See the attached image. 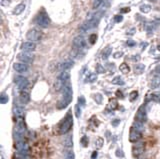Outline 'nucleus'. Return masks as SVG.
Wrapping results in <instances>:
<instances>
[{"mask_svg": "<svg viewBox=\"0 0 160 159\" xmlns=\"http://www.w3.org/2000/svg\"><path fill=\"white\" fill-rule=\"evenodd\" d=\"M70 113H71L70 111L68 112V114L64 118L63 122L60 124V127H59V133L60 134L67 133L71 129L72 125H73V118H72V115Z\"/></svg>", "mask_w": 160, "mask_h": 159, "instance_id": "f03ea898", "label": "nucleus"}, {"mask_svg": "<svg viewBox=\"0 0 160 159\" xmlns=\"http://www.w3.org/2000/svg\"><path fill=\"white\" fill-rule=\"evenodd\" d=\"M17 58H18V60H20L22 63H30L34 59V55L31 52L23 51L17 55Z\"/></svg>", "mask_w": 160, "mask_h": 159, "instance_id": "423d86ee", "label": "nucleus"}, {"mask_svg": "<svg viewBox=\"0 0 160 159\" xmlns=\"http://www.w3.org/2000/svg\"><path fill=\"white\" fill-rule=\"evenodd\" d=\"M122 19H123V16L122 15H116L115 17H114V20H115L116 22L122 21Z\"/></svg>", "mask_w": 160, "mask_h": 159, "instance_id": "79ce46f5", "label": "nucleus"}, {"mask_svg": "<svg viewBox=\"0 0 160 159\" xmlns=\"http://www.w3.org/2000/svg\"><path fill=\"white\" fill-rule=\"evenodd\" d=\"M8 101H9V97H8V95L2 93L1 96H0V103H1V104H6Z\"/></svg>", "mask_w": 160, "mask_h": 159, "instance_id": "c85d7f7f", "label": "nucleus"}, {"mask_svg": "<svg viewBox=\"0 0 160 159\" xmlns=\"http://www.w3.org/2000/svg\"><path fill=\"white\" fill-rule=\"evenodd\" d=\"M158 50L160 51V45H158Z\"/></svg>", "mask_w": 160, "mask_h": 159, "instance_id": "864d4df0", "label": "nucleus"}, {"mask_svg": "<svg viewBox=\"0 0 160 159\" xmlns=\"http://www.w3.org/2000/svg\"><path fill=\"white\" fill-rule=\"evenodd\" d=\"M73 46L76 49H83V48L86 46V42L85 39L82 37V36H76V37L73 39Z\"/></svg>", "mask_w": 160, "mask_h": 159, "instance_id": "1a4fd4ad", "label": "nucleus"}, {"mask_svg": "<svg viewBox=\"0 0 160 159\" xmlns=\"http://www.w3.org/2000/svg\"><path fill=\"white\" fill-rule=\"evenodd\" d=\"M20 159H28V158H20Z\"/></svg>", "mask_w": 160, "mask_h": 159, "instance_id": "5fc2aeb1", "label": "nucleus"}, {"mask_svg": "<svg viewBox=\"0 0 160 159\" xmlns=\"http://www.w3.org/2000/svg\"><path fill=\"white\" fill-rule=\"evenodd\" d=\"M124 80L120 77V76H116V77H114L113 79H112V84L114 85H124Z\"/></svg>", "mask_w": 160, "mask_h": 159, "instance_id": "a878e982", "label": "nucleus"}, {"mask_svg": "<svg viewBox=\"0 0 160 159\" xmlns=\"http://www.w3.org/2000/svg\"><path fill=\"white\" fill-rule=\"evenodd\" d=\"M111 52H112V47H111V46H108V47H106L105 49H104V51L102 52V59H103V60H106V59L110 56Z\"/></svg>", "mask_w": 160, "mask_h": 159, "instance_id": "4be33fe9", "label": "nucleus"}, {"mask_svg": "<svg viewBox=\"0 0 160 159\" xmlns=\"http://www.w3.org/2000/svg\"><path fill=\"white\" fill-rule=\"evenodd\" d=\"M25 7H26V5H25L24 3H20V4H18V5L16 6L15 8H14V10H13V13H14L15 15H19V14H21L22 12L24 11Z\"/></svg>", "mask_w": 160, "mask_h": 159, "instance_id": "aec40b11", "label": "nucleus"}, {"mask_svg": "<svg viewBox=\"0 0 160 159\" xmlns=\"http://www.w3.org/2000/svg\"><path fill=\"white\" fill-rule=\"evenodd\" d=\"M119 70L122 73H124V74H127V73H129V71H130V67L126 63H122L120 64V66H119Z\"/></svg>", "mask_w": 160, "mask_h": 159, "instance_id": "393cba45", "label": "nucleus"}, {"mask_svg": "<svg viewBox=\"0 0 160 159\" xmlns=\"http://www.w3.org/2000/svg\"><path fill=\"white\" fill-rule=\"evenodd\" d=\"M138 96V92L137 91H132L130 94H129V100L130 101H134Z\"/></svg>", "mask_w": 160, "mask_h": 159, "instance_id": "2f4dec72", "label": "nucleus"}, {"mask_svg": "<svg viewBox=\"0 0 160 159\" xmlns=\"http://www.w3.org/2000/svg\"><path fill=\"white\" fill-rule=\"evenodd\" d=\"M114 121H115V122H113V125H114V126H116L118 123H119V120H114Z\"/></svg>", "mask_w": 160, "mask_h": 159, "instance_id": "8fccbe9b", "label": "nucleus"}, {"mask_svg": "<svg viewBox=\"0 0 160 159\" xmlns=\"http://www.w3.org/2000/svg\"><path fill=\"white\" fill-rule=\"evenodd\" d=\"M97 156H98V153H97L96 151H94V152H93V154H92V156H91V158L96 159V158H97Z\"/></svg>", "mask_w": 160, "mask_h": 159, "instance_id": "de8ad7c7", "label": "nucleus"}, {"mask_svg": "<svg viewBox=\"0 0 160 159\" xmlns=\"http://www.w3.org/2000/svg\"><path fill=\"white\" fill-rule=\"evenodd\" d=\"M70 79V73L68 71H63V72H61L60 75H59L58 77V80L59 81H61L62 83H67Z\"/></svg>", "mask_w": 160, "mask_h": 159, "instance_id": "f3484780", "label": "nucleus"}, {"mask_svg": "<svg viewBox=\"0 0 160 159\" xmlns=\"http://www.w3.org/2000/svg\"><path fill=\"white\" fill-rule=\"evenodd\" d=\"M116 96L117 97H121V98H123V93L121 92V91H116Z\"/></svg>", "mask_w": 160, "mask_h": 159, "instance_id": "49530a36", "label": "nucleus"}, {"mask_svg": "<svg viewBox=\"0 0 160 159\" xmlns=\"http://www.w3.org/2000/svg\"><path fill=\"white\" fill-rule=\"evenodd\" d=\"M89 39H90L89 41H90L91 44H94V43H95V41H96V39H97V36H96V34H92Z\"/></svg>", "mask_w": 160, "mask_h": 159, "instance_id": "4c0bfd02", "label": "nucleus"}, {"mask_svg": "<svg viewBox=\"0 0 160 159\" xmlns=\"http://www.w3.org/2000/svg\"><path fill=\"white\" fill-rule=\"evenodd\" d=\"M21 49L26 52H32L36 49V44L34 42H31V41H27V42L22 43Z\"/></svg>", "mask_w": 160, "mask_h": 159, "instance_id": "f8f14e48", "label": "nucleus"}, {"mask_svg": "<svg viewBox=\"0 0 160 159\" xmlns=\"http://www.w3.org/2000/svg\"><path fill=\"white\" fill-rule=\"evenodd\" d=\"M160 87V75H155L152 77L150 82V88L151 89H157Z\"/></svg>", "mask_w": 160, "mask_h": 159, "instance_id": "dca6fc26", "label": "nucleus"}, {"mask_svg": "<svg viewBox=\"0 0 160 159\" xmlns=\"http://www.w3.org/2000/svg\"><path fill=\"white\" fill-rule=\"evenodd\" d=\"M132 60H133V61H136V62H138L139 60H140V56H139V55H134L133 57H132Z\"/></svg>", "mask_w": 160, "mask_h": 159, "instance_id": "c03bdc74", "label": "nucleus"}, {"mask_svg": "<svg viewBox=\"0 0 160 159\" xmlns=\"http://www.w3.org/2000/svg\"><path fill=\"white\" fill-rule=\"evenodd\" d=\"M98 21H99V19H96V18L95 19H92V20H87L86 22L81 24V26L79 27L80 31L86 32L88 31V30H90V29H92V28H94L98 24Z\"/></svg>", "mask_w": 160, "mask_h": 159, "instance_id": "39448f33", "label": "nucleus"}, {"mask_svg": "<svg viewBox=\"0 0 160 159\" xmlns=\"http://www.w3.org/2000/svg\"><path fill=\"white\" fill-rule=\"evenodd\" d=\"M13 113L16 117H22L24 115V108L22 106H15L13 108Z\"/></svg>", "mask_w": 160, "mask_h": 159, "instance_id": "6ab92c4d", "label": "nucleus"}, {"mask_svg": "<svg viewBox=\"0 0 160 159\" xmlns=\"http://www.w3.org/2000/svg\"><path fill=\"white\" fill-rule=\"evenodd\" d=\"M15 149L18 151V152L25 153V152H28V151H29V146H28V144L25 143L24 141H22V142H17V143L15 144Z\"/></svg>", "mask_w": 160, "mask_h": 159, "instance_id": "ddd939ff", "label": "nucleus"}, {"mask_svg": "<svg viewBox=\"0 0 160 159\" xmlns=\"http://www.w3.org/2000/svg\"><path fill=\"white\" fill-rule=\"evenodd\" d=\"M15 83L17 84L19 90H24L28 85V80L22 76H17L15 78Z\"/></svg>", "mask_w": 160, "mask_h": 159, "instance_id": "9d476101", "label": "nucleus"}, {"mask_svg": "<svg viewBox=\"0 0 160 159\" xmlns=\"http://www.w3.org/2000/svg\"><path fill=\"white\" fill-rule=\"evenodd\" d=\"M132 127L136 128V129H138L139 131H142V130L144 129L143 123H141V122H139V121H134L133 126H132Z\"/></svg>", "mask_w": 160, "mask_h": 159, "instance_id": "cd10ccee", "label": "nucleus"}, {"mask_svg": "<svg viewBox=\"0 0 160 159\" xmlns=\"http://www.w3.org/2000/svg\"><path fill=\"white\" fill-rule=\"evenodd\" d=\"M146 110H145V106L142 105L139 107L138 111L136 113V115H135V121H139L141 122V123H144V122L146 121Z\"/></svg>", "mask_w": 160, "mask_h": 159, "instance_id": "6e6552de", "label": "nucleus"}, {"mask_svg": "<svg viewBox=\"0 0 160 159\" xmlns=\"http://www.w3.org/2000/svg\"><path fill=\"white\" fill-rule=\"evenodd\" d=\"M142 137V133L139 131L138 129L134 127H131L130 129V133H129V140L130 142H138L139 140Z\"/></svg>", "mask_w": 160, "mask_h": 159, "instance_id": "0eeeda50", "label": "nucleus"}, {"mask_svg": "<svg viewBox=\"0 0 160 159\" xmlns=\"http://www.w3.org/2000/svg\"><path fill=\"white\" fill-rule=\"evenodd\" d=\"M66 159H74V153L73 152H68L67 155H66Z\"/></svg>", "mask_w": 160, "mask_h": 159, "instance_id": "ea45409f", "label": "nucleus"}, {"mask_svg": "<svg viewBox=\"0 0 160 159\" xmlns=\"http://www.w3.org/2000/svg\"><path fill=\"white\" fill-rule=\"evenodd\" d=\"M134 31H135V29H134V28H132V29L130 30V32H127V34H130V35H131V34H133V33H134Z\"/></svg>", "mask_w": 160, "mask_h": 159, "instance_id": "09e8293b", "label": "nucleus"}, {"mask_svg": "<svg viewBox=\"0 0 160 159\" xmlns=\"http://www.w3.org/2000/svg\"><path fill=\"white\" fill-rule=\"evenodd\" d=\"M144 152V144L141 142H136V144L132 147V153L134 156H139Z\"/></svg>", "mask_w": 160, "mask_h": 159, "instance_id": "9b49d317", "label": "nucleus"}, {"mask_svg": "<svg viewBox=\"0 0 160 159\" xmlns=\"http://www.w3.org/2000/svg\"><path fill=\"white\" fill-rule=\"evenodd\" d=\"M156 71H157V73H159L160 74V66H158V67L156 68Z\"/></svg>", "mask_w": 160, "mask_h": 159, "instance_id": "3c124183", "label": "nucleus"}, {"mask_svg": "<svg viewBox=\"0 0 160 159\" xmlns=\"http://www.w3.org/2000/svg\"><path fill=\"white\" fill-rule=\"evenodd\" d=\"M75 112H76V117H77V118H79L80 114H81V109H80L79 104H77V105L75 106Z\"/></svg>", "mask_w": 160, "mask_h": 159, "instance_id": "c9c22d12", "label": "nucleus"}, {"mask_svg": "<svg viewBox=\"0 0 160 159\" xmlns=\"http://www.w3.org/2000/svg\"><path fill=\"white\" fill-rule=\"evenodd\" d=\"M96 71H97V73H104V68L102 67L100 64H97V66H96Z\"/></svg>", "mask_w": 160, "mask_h": 159, "instance_id": "e433bc0d", "label": "nucleus"}, {"mask_svg": "<svg viewBox=\"0 0 160 159\" xmlns=\"http://www.w3.org/2000/svg\"><path fill=\"white\" fill-rule=\"evenodd\" d=\"M103 1H104V0H94V1H93V8H94V9L99 8V7L101 6L102 3H103Z\"/></svg>", "mask_w": 160, "mask_h": 159, "instance_id": "7c9ffc66", "label": "nucleus"}, {"mask_svg": "<svg viewBox=\"0 0 160 159\" xmlns=\"http://www.w3.org/2000/svg\"><path fill=\"white\" fill-rule=\"evenodd\" d=\"M108 108H109L110 110H115V109H117V108H118V102H117V100H116L115 98L110 99V101H109V104H108Z\"/></svg>", "mask_w": 160, "mask_h": 159, "instance_id": "b1692460", "label": "nucleus"}, {"mask_svg": "<svg viewBox=\"0 0 160 159\" xmlns=\"http://www.w3.org/2000/svg\"><path fill=\"white\" fill-rule=\"evenodd\" d=\"M145 70V65L144 64H136L134 66V71L136 74H141L143 73V71Z\"/></svg>", "mask_w": 160, "mask_h": 159, "instance_id": "5701e85b", "label": "nucleus"}, {"mask_svg": "<svg viewBox=\"0 0 160 159\" xmlns=\"http://www.w3.org/2000/svg\"><path fill=\"white\" fill-rule=\"evenodd\" d=\"M19 99H20V102H21V103L26 104V103H28V102L30 101V95H29L28 92L22 91L21 93H20V97H19Z\"/></svg>", "mask_w": 160, "mask_h": 159, "instance_id": "a211bd4d", "label": "nucleus"}, {"mask_svg": "<svg viewBox=\"0 0 160 159\" xmlns=\"http://www.w3.org/2000/svg\"><path fill=\"white\" fill-rule=\"evenodd\" d=\"M126 44H127L128 46H134L135 45V42L132 41V40H128L127 42H126Z\"/></svg>", "mask_w": 160, "mask_h": 159, "instance_id": "a18cd8bd", "label": "nucleus"}, {"mask_svg": "<svg viewBox=\"0 0 160 159\" xmlns=\"http://www.w3.org/2000/svg\"><path fill=\"white\" fill-rule=\"evenodd\" d=\"M80 142L82 143L83 146H87V145H88V142H89V141H88V137H87V136H83V137L81 138Z\"/></svg>", "mask_w": 160, "mask_h": 159, "instance_id": "f704fd0d", "label": "nucleus"}, {"mask_svg": "<svg viewBox=\"0 0 160 159\" xmlns=\"http://www.w3.org/2000/svg\"><path fill=\"white\" fill-rule=\"evenodd\" d=\"M97 80V74L95 73H89L87 75V77L85 78V82L86 83H93Z\"/></svg>", "mask_w": 160, "mask_h": 159, "instance_id": "412c9836", "label": "nucleus"}, {"mask_svg": "<svg viewBox=\"0 0 160 159\" xmlns=\"http://www.w3.org/2000/svg\"><path fill=\"white\" fill-rule=\"evenodd\" d=\"M35 22H36L38 26L42 27V28H46L50 24V19H49V17L46 13H41L36 17Z\"/></svg>", "mask_w": 160, "mask_h": 159, "instance_id": "7ed1b4c3", "label": "nucleus"}, {"mask_svg": "<svg viewBox=\"0 0 160 159\" xmlns=\"http://www.w3.org/2000/svg\"><path fill=\"white\" fill-rule=\"evenodd\" d=\"M1 159H4V158H3V157H1Z\"/></svg>", "mask_w": 160, "mask_h": 159, "instance_id": "6e6d98bb", "label": "nucleus"}, {"mask_svg": "<svg viewBox=\"0 0 160 159\" xmlns=\"http://www.w3.org/2000/svg\"><path fill=\"white\" fill-rule=\"evenodd\" d=\"M13 68L18 73H24L28 70V66L25 63H14L13 64Z\"/></svg>", "mask_w": 160, "mask_h": 159, "instance_id": "2eb2a0df", "label": "nucleus"}, {"mask_svg": "<svg viewBox=\"0 0 160 159\" xmlns=\"http://www.w3.org/2000/svg\"><path fill=\"white\" fill-rule=\"evenodd\" d=\"M26 38L29 41H31V42L39 41L42 38V32L38 31L37 29H31V30H29V31L27 32Z\"/></svg>", "mask_w": 160, "mask_h": 159, "instance_id": "20e7f679", "label": "nucleus"}, {"mask_svg": "<svg viewBox=\"0 0 160 159\" xmlns=\"http://www.w3.org/2000/svg\"><path fill=\"white\" fill-rule=\"evenodd\" d=\"M150 1H151V2H155V1H156V0H150Z\"/></svg>", "mask_w": 160, "mask_h": 159, "instance_id": "603ef678", "label": "nucleus"}, {"mask_svg": "<svg viewBox=\"0 0 160 159\" xmlns=\"http://www.w3.org/2000/svg\"><path fill=\"white\" fill-rule=\"evenodd\" d=\"M10 3H11V0H2V1H1L2 6H8Z\"/></svg>", "mask_w": 160, "mask_h": 159, "instance_id": "58836bf2", "label": "nucleus"}, {"mask_svg": "<svg viewBox=\"0 0 160 159\" xmlns=\"http://www.w3.org/2000/svg\"><path fill=\"white\" fill-rule=\"evenodd\" d=\"M62 94H63V98H62L61 101H59L58 105H57L58 109H63V108H65L72 101V97H73L72 87L69 84L64 85L63 87H62Z\"/></svg>", "mask_w": 160, "mask_h": 159, "instance_id": "f257e3e1", "label": "nucleus"}, {"mask_svg": "<svg viewBox=\"0 0 160 159\" xmlns=\"http://www.w3.org/2000/svg\"><path fill=\"white\" fill-rule=\"evenodd\" d=\"M103 145V139L101 137L97 138L95 140V146H97V148H101Z\"/></svg>", "mask_w": 160, "mask_h": 159, "instance_id": "473e14b6", "label": "nucleus"}, {"mask_svg": "<svg viewBox=\"0 0 160 159\" xmlns=\"http://www.w3.org/2000/svg\"><path fill=\"white\" fill-rule=\"evenodd\" d=\"M94 99H95V101L98 103V104H100L102 102V95L101 94H99V93H97V94L94 95Z\"/></svg>", "mask_w": 160, "mask_h": 159, "instance_id": "72a5a7b5", "label": "nucleus"}, {"mask_svg": "<svg viewBox=\"0 0 160 159\" xmlns=\"http://www.w3.org/2000/svg\"><path fill=\"white\" fill-rule=\"evenodd\" d=\"M123 55V52H116L113 56H114V58H119V57H121Z\"/></svg>", "mask_w": 160, "mask_h": 159, "instance_id": "37998d69", "label": "nucleus"}, {"mask_svg": "<svg viewBox=\"0 0 160 159\" xmlns=\"http://www.w3.org/2000/svg\"><path fill=\"white\" fill-rule=\"evenodd\" d=\"M72 66H73V61H71V60H67V61H64V62L59 64L58 69L61 71V72H63V71H67V70H69Z\"/></svg>", "mask_w": 160, "mask_h": 159, "instance_id": "4468645a", "label": "nucleus"}, {"mask_svg": "<svg viewBox=\"0 0 160 159\" xmlns=\"http://www.w3.org/2000/svg\"><path fill=\"white\" fill-rule=\"evenodd\" d=\"M150 10H151V7H150L149 5H146V4H144V5L140 6V11H141L142 13H148Z\"/></svg>", "mask_w": 160, "mask_h": 159, "instance_id": "c756f323", "label": "nucleus"}, {"mask_svg": "<svg viewBox=\"0 0 160 159\" xmlns=\"http://www.w3.org/2000/svg\"><path fill=\"white\" fill-rule=\"evenodd\" d=\"M64 145H65V147H72L73 141H72V136H71V135H69V136H67V137L65 138V140H64Z\"/></svg>", "mask_w": 160, "mask_h": 159, "instance_id": "bb28decb", "label": "nucleus"}, {"mask_svg": "<svg viewBox=\"0 0 160 159\" xmlns=\"http://www.w3.org/2000/svg\"><path fill=\"white\" fill-rule=\"evenodd\" d=\"M78 102H79L80 105H84V104H85V99H84V97H83V96H80L79 99H78Z\"/></svg>", "mask_w": 160, "mask_h": 159, "instance_id": "a19ab883", "label": "nucleus"}]
</instances>
